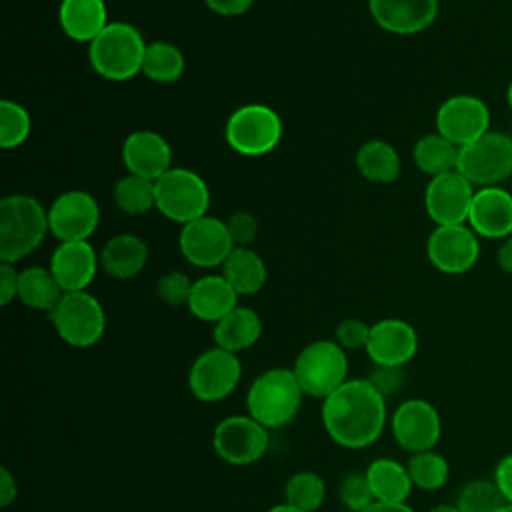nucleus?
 <instances>
[{
    "mask_svg": "<svg viewBox=\"0 0 512 512\" xmlns=\"http://www.w3.org/2000/svg\"><path fill=\"white\" fill-rule=\"evenodd\" d=\"M320 418L326 434L342 448L362 450L374 444L388 422L386 398L368 378H348L322 400Z\"/></svg>",
    "mask_w": 512,
    "mask_h": 512,
    "instance_id": "1",
    "label": "nucleus"
},
{
    "mask_svg": "<svg viewBox=\"0 0 512 512\" xmlns=\"http://www.w3.org/2000/svg\"><path fill=\"white\" fill-rule=\"evenodd\" d=\"M48 230V212L34 196L10 194L0 200V260L16 264L42 244Z\"/></svg>",
    "mask_w": 512,
    "mask_h": 512,
    "instance_id": "2",
    "label": "nucleus"
},
{
    "mask_svg": "<svg viewBox=\"0 0 512 512\" xmlns=\"http://www.w3.org/2000/svg\"><path fill=\"white\" fill-rule=\"evenodd\" d=\"M304 392L292 368H270L256 376L246 392V410L268 430L290 424L302 404Z\"/></svg>",
    "mask_w": 512,
    "mask_h": 512,
    "instance_id": "3",
    "label": "nucleus"
},
{
    "mask_svg": "<svg viewBox=\"0 0 512 512\" xmlns=\"http://www.w3.org/2000/svg\"><path fill=\"white\" fill-rule=\"evenodd\" d=\"M146 42L138 28L128 22H108V26L88 44L92 70L112 82H124L142 72Z\"/></svg>",
    "mask_w": 512,
    "mask_h": 512,
    "instance_id": "4",
    "label": "nucleus"
},
{
    "mask_svg": "<svg viewBox=\"0 0 512 512\" xmlns=\"http://www.w3.org/2000/svg\"><path fill=\"white\" fill-rule=\"evenodd\" d=\"M292 372L304 396L324 400L348 380L346 350L336 340H314L298 352Z\"/></svg>",
    "mask_w": 512,
    "mask_h": 512,
    "instance_id": "5",
    "label": "nucleus"
},
{
    "mask_svg": "<svg viewBox=\"0 0 512 512\" xmlns=\"http://www.w3.org/2000/svg\"><path fill=\"white\" fill-rule=\"evenodd\" d=\"M56 334L68 346L90 348L104 336L106 314L90 292H64L56 308L48 314Z\"/></svg>",
    "mask_w": 512,
    "mask_h": 512,
    "instance_id": "6",
    "label": "nucleus"
},
{
    "mask_svg": "<svg viewBox=\"0 0 512 512\" xmlns=\"http://www.w3.org/2000/svg\"><path fill=\"white\" fill-rule=\"evenodd\" d=\"M456 170L472 186H500L512 178V136L490 130L462 146Z\"/></svg>",
    "mask_w": 512,
    "mask_h": 512,
    "instance_id": "7",
    "label": "nucleus"
},
{
    "mask_svg": "<svg viewBox=\"0 0 512 512\" xmlns=\"http://www.w3.org/2000/svg\"><path fill=\"white\" fill-rule=\"evenodd\" d=\"M156 208L172 222L188 224L206 216L210 204L208 184L188 168H170L156 182Z\"/></svg>",
    "mask_w": 512,
    "mask_h": 512,
    "instance_id": "8",
    "label": "nucleus"
},
{
    "mask_svg": "<svg viewBox=\"0 0 512 512\" xmlns=\"http://www.w3.org/2000/svg\"><path fill=\"white\" fill-rule=\"evenodd\" d=\"M224 136L234 152L242 156H264L278 146L282 120L266 104H246L230 114Z\"/></svg>",
    "mask_w": 512,
    "mask_h": 512,
    "instance_id": "9",
    "label": "nucleus"
},
{
    "mask_svg": "<svg viewBox=\"0 0 512 512\" xmlns=\"http://www.w3.org/2000/svg\"><path fill=\"white\" fill-rule=\"evenodd\" d=\"M212 446L218 458L226 464L250 466L266 454L270 446V430L248 414H232L216 424Z\"/></svg>",
    "mask_w": 512,
    "mask_h": 512,
    "instance_id": "10",
    "label": "nucleus"
},
{
    "mask_svg": "<svg viewBox=\"0 0 512 512\" xmlns=\"http://www.w3.org/2000/svg\"><path fill=\"white\" fill-rule=\"evenodd\" d=\"M242 378V362L238 354L224 348L204 350L190 366L188 388L200 402H220L228 398Z\"/></svg>",
    "mask_w": 512,
    "mask_h": 512,
    "instance_id": "11",
    "label": "nucleus"
},
{
    "mask_svg": "<svg viewBox=\"0 0 512 512\" xmlns=\"http://www.w3.org/2000/svg\"><path fill=\"white\" fill-rule=\"evenodd\" d=\"M436 132L458 148L468 146L490 132V108L472 94L450 96L436 112Z\"/></svg>",
    "mask_w": 512,
    "mask_h": 512,
    "instance_id": "12",
    "label": "nucleus"
},
{
    "mask_svg": "<svg viewBox=\"0 0 512 512\" xmlns=\"http://www.w3.org/2000/svg\"><path fill=\"white\" fill-rule=\"evenodd\" d=\"M394 440L410 454L434 450L442 434L438 410L422 398L404 400L390 418Z\"/></svg>",
    "mask_w": 512,
    "mask_h": 512,
    "instance_id": "13",
    "label": "nucleus"
},
{
    "mask_svg": "<svg viewBox=\"0 0 512 512\" xmlns=\"http://www.w3.org/2000/svg\"><path fill=\"white\" fill-rule=\"evenodd\" d=\"M426 256L444 274H464L480 258V242L468 224L436 226L428 236Z\"/></svg>",
    "mask_w": 512,
    "mask_h": 512,
    "instance_id": "14",
    "label": "nucleus"
},
{
    "mask_svg": "<svg viewBox=\"0 0 512 512\" xmlns=\"http://www.w3.org/2000/svg\"><path fill=\"white\" fill-rule=\"evenodd\" d=\"M474 192V186L458 170L434 176L424 190L426 214L436 226L466 224Z\"/></svg>",
    "mask_w": 512,
    "mask_h": 512,
    "instance_id": "15",
    "label": "nucleus"
},
{
    "mask_svg": "<svg viewBox=\"0 0 512 512\" xmlns=\"http://www.w3.org/2000/svg\"><path fill=\"white\" fill-rule=\"evenodd\" d=\"M184 258L198 268H214L224 264L230 252L236 248L226 222L214 216H202L182 226L178 238Z\"/></svg>",
    "mask_w": 512,
    "mask_h": 512,
    "instance_id": "16",
    "label": "nucleus"
},
{
    "mask_svg": "<svg viewBox=\"0 0 512 512\" xmlns=\"http://www.w3.org/2000/svg\"><path fill=\"white\" fill-rule=\"evenodd\" d=\"M100 222V208L94 196L82 190H70L60 194L50 210L48 224L50 232L60 242L88 240Z\"/></svg>",
    "mask_w": 512,
    "mask_h": 512,
    "instance_id": "17",
    "label": "nucleus"
},
{
    "mask_svg": "<svg viewBox=\"0 0 512 512\" xmlns=\"http://www.w3.org/2000/svg\"><path fill=\"white\" fill-rule=\"evenodd\" d=\"M366 354L376 366H404L418 352V334L400 318H384L370 326Z\"/></svg>",
    "mask_w": 512,
    "mask_h": 512,
    "instance_id": "18",
    "label": "nucleus"
},
{
    "mask_svg": "<svg viewBox=\"0 0 512 512\" xmlns=\"http://www.w3.org/2000/svg\"><path fill=\"white\" fill-rule=\"evenodd\" d=\"M478 238L512 236V194L504 186H482L474 192L468 222Z\"/></svg>",
    "mask_w": 512,
    "mask_h": 512,
    "instance_id": "19",
    "label": "nucleus"
},
{
    "mask_svg": "<svg viewBox=\"0 0 512 512\" xmlns=\"http://www.w3.org/2000/svg\"><path fill=\"white\" fill-rule=\"evenodd\" d=\"M374 22L390 34H418L434 24L438 0H368Z\"/></svg>",
    "mask_w": 512,
    "mask_h": 512,
    "instance_id": "20",
    "label": "nucleus"
},
{
    "mask_svg": "<svg viewBox=\"0 0 512 512\" xmlns=\"http://www.w3.org/2000/svg\"><path fill=\"white\" fill-rule=\"evenodd\" d=\"M122 162L130 174L156 182L172 168V150L158 132L136 130L122 144Z\"/></svg>",
    "mask_w": 512,
    "mask_h": 512,
    "instance_id": "21",
    "label": "nucleus"
},
{
    "mask_svg": "<svg viewBox=\"0 0 512 512\" xmlns=\"http://www.w3.org/2000/svg\"><path fill=\"white\" fill-rule=\"evenodd\" d=\"M98 264L92 244L80 240L62 242L54 250L48 268L64 292H82L92 284Z\"/></svg>",
    "mask_w": 512,
    "mask_h": 512,
    "instance_id": "22",
    "label": "nucleus"
},
{
    "mask_svg": "<svg viewBox=\"0 0 512 512\" xmlns=\"http://www.w3.org/2000/svg\"><path fill=\"white\" fill-rule=\"evenodd\" d=\"M238 306L236 290L224 276H204L192 286L188 310L202 322H220Z\"/></svg>",
    "mask_w": 512,
    "mask_h": 512,
    "instance_id": "23",
    "label": "nucleus"
},
{
    "mask_svg": "<svg viewBox=\"0 0 512 512\" xmlns=\"http://www.w3.org/2000/svg\"><path fill=\"white\" fill-rule=\"evenodd\" d=\"M58 20L68 38L90 44L108 26V12L104 0H62Z\"/></svg>",
    "mask_w": 512,
    "mask_h": 512,
    "instance_id": "24",
    "label": "nucleus"
},
{
    "mask_svg": "<svg viewBox=\"0 0 512 512\" xmlns=\"http://www.w3.org/2000/svg\"><path fill=\"white\" fill-rule=\"evenodd\" d=\"M148 260V246L134 234H118L106 242L100 254V266L116 280H128L142 272Z\"/></svg>",
    "mask_w": 512,
    "mask_h": 512,
    "instance_id": "25",
    "label": "nucleus"
},
{
    "mask_svg": "<svg viewBox=\"0 0 512 512\" xmlns=\"http://www.w3.org/2000/svg\"><path fill=\"white\" fill-rule=\"evenodd\" d=\"M262 334V320L256 310L248 306H236L220 322L214 324V342L228 352H242L252 348Z\"/></svg>",
    "mask_w": 512,
    "mask_h": 512,
    "instance_id": "26",
    "label": "nucleus"
},
{
    "mask_svg": "<svg viewBox=\"0 0 512 512\" xmlns=\"http://www.w3.org/2000/svg\"><path fill=\"white\" fill-rule=\"evenodd\" d=\"M366 478L376 502L402 504L408 500L414 484L408 468L394 458H376L366 468Z\"/></svg>",
    "mask_w": 512,
    "mask_h": 512,
    "instance_id": "27",
    "label": "nucleus"
},
{
    "mask_svg": "<svg viewBox=\"0 0 512 512\" xmlns=\"http://www.w3.org/2000/svg\"><path fill=\"white\" fill-rule=\"evenodd\" d=\"M222 276L238 296H250L266 284V264L254 250L236 246L222 264Z\"/></svg>",
    "mask_w": 512,
    "mask_h": 512,
    "instance_id": "28",
    "label": "nucleus"
},
{
    "mask_svg": "<svg viewBox=\"0 0 512 512\" xmlns=\"http://www.w3.org/2000/svg\"><path fill=\"white\" fill-rule=\"evenodd\" d=\"M62 296H64V290L52 276L50 268L30 266L20 272L16 298L24 306L50 314Z\"/></svg>",
    "mask_w": 512,
    "mask_h": 512,
    "instance_id": "29",
    "label": "nucleus"
},
{
    "mask_svg": "<svg viewBox=\"0 0 512 512\" xmlns=\"http://www.w3.org/2000/svg\"><path fill=\"white\" fill-rule=\"evenodd\" d=\"M458 156L460 148L440 136L438 132L434 134H424L412 150V158L420 172L428 174L430 178L452 172L458 168Z\"/></svg>",
    "mask_w": 512,
    "mask_h": 512,
    "instance_id": "30",
    "label": "nucleus"
},
{
    "mask_svg": "<svg viewBox=\"0 0 512 512\" xmlns=\"http://www.w3.org/2000/svg\"><path fill=\"white\" fill-rule=\"evenodd\" d=\"M360 174L376 184H390L400 176V156L384 140H370L360 146L356 154Z\"/></svg>",
    "mask_w": 512,
    "mask_h": 512,
    "instance_id": "31",
    "label": "nucleus"
},
{
    "mask_svg": "<svg viewBox=\"0 0 512 512\" xmlns=\"http://www.w3.org/2000/svg\"><path fill=\"white\" fill-rule=\"evenodd\" d=\"M184 72V56L178 46L170 42H150L144 52L142 74L152 82L168 84L182 76Z\"/></svg>",
    "mask_w": 512,
    "mask_h": 512,
    "instance_id": "32",
    "label": "nucleus"
},
{
    "mask_svg": "<svg viewBox=\"0 0 512 512\" xmlns=\"http://www.w3.org/2000/svg\"><path fill=\"white\" fill-rule=\"evenodd\" d=\"M284 498L298 510L316 512L326 500V482L312 470H300L286 480Z\"/></svg>",
    "mask_w": 512,
    "mask_h": 512,
    "instance_id": "33",
    "label": "nucleus"
},
{
    "mask_svg": "<svg viewBox=\"0 0 512 512\" xmlns=\"http://www.w3.org/2000/svg\"><path fill=\"white\" fill-rule=\"evenodd\" d=\"M116 206L130 216H138L156 208V186L152 180L128 174L114 186Z\"/></svg>",
    "mask_w": 512,
    "mask_h": 512,
    "instance_id": "34",
    "label": "nucleus"
},
{
    "mask_svg": "<svg viewBox=\"0 0 512 512\" xmlns=\"http://www.w3.org/2000/svg\"><path fill=\"white\" fill-rule=\"evenodd\" d=\"M406 468L412 478V484L416 488L428 490V492L442 488L450 474V466H448L446 458L434 450L412 454Z\"/></svg>",
    "mask_w": 512,
    "mask_h": 512,
    "instance_id": "35",
    "label": "nucleus"
},
{
    "mask_svg": "<svg viewBox=\"0 0 512 512\" xmlns=\"http://www.w3.org/2000/svg\"><path fill=\"white\" fill-rule=\"evenodd\" d=\"M506 504L500 488L494 480L476 478L464 484L458 494L456 506L460 512H498Z\"/></svg>",
    "mask_w": 512,
    "mask_h": 512,
    "instance_id": "36",
    "label": "nucleus"
},
{
    "mask_svg": "<svg viewBox=\"0 0 512 512\" xmlns=\"http://www.w3.org/2000/svg\"><path fill=\"white\" fill-rule=\"evenodd\" d=\"M30 114L28 110L12 100L0 102V146L16 148L30 136Z\"/></svg>",
    "mask_w": 512,
    "mask_h": 512,
    "instance_id": "37",
    "label": "nucleus"
},
{
    "mask_svg": "<svg viewBox=\"0 0 512 512\" xmlns=\"http://www.w3.org/2000/svg\"><path fill=\"white\" fill-rule=\"evenodd\" d=\"M338 498L342 502V506L348 512H362L366 510L374 500V494L370 490L368 478L366 474L354 472V474H346L338 486Z\"/></svg>",
    "mask_w": 512,
    "mask_h": 512,
    "instance_id": "38",
    "label": "nucleus"
},
{
    "mask_svg": "<svg viewBox=\"0 0 512 512\" xmlns=\"http://www.w3.org/2000/svg\"><path fill=\"white\" fill-rule=\"evenodd\" d=\"M194 282L180 270L166 272L156 282L158 298L168 306H188Z\"/></svg>",
    "mask_w": 512,
    "mask_h": 512,
    "instance_id": "39",
    "label": "nucleus"
},
{
    "mask_svg": "<svg viewBox=\"0 0 512 512\" xmlns=\"http://www.w3.org/2000/svg\"><path fill=\"white\" fill-rule=\"evenodd\" d=\"M368 334H370V326L364 320H360V318H346V320H342L336 326L334 340L346 352L348 350H360V348H366Z\"/></svg>",
    "mask_w": 512,
    "mask_h": 512,
    "instance_id": "40",
    "label": "nucleus"
},
{
    "mask_svg": "<svg viewBox=\"0 0 512 512\" xmlns=\"http://www.w3.org/2000/svg\"><path fill=\"white\" fill-rule=\"evenodd\" d=\"M368 380L384 398H388L404 386L406 374L402 366H376L374 372L368 376Z\"/></svg>",
    "mask_w": 512,
    "mask_h": 512,
    "instance_id": "41",
    "label": "nucleus"
},
{
    "mask_svg": "<svg viewBox=\"0 0 512 512\" xmlns=\"http://www.w3.org/2000/svg\"><path fill=\"white\" fill-rule=\"evenodd\" d=\"M226 228L234 246H248L256 238L258 222L250 212H234L226 220Z\"/></svg>",
    "mask_w": 512,
    "mask_h": 512,
    "instance_id": "42",
    "label": "nucleus"
},
{
    "mask_svg": "<svg viewBox=\"0 0 512 512\" xmlns=\"http://www.w3.org/2000/svg\"><path fill=\"white\" fill-rule=\"evenodd\" d=\"M18 276L14 262L0 260V304L8 306L18 294Z\"/></svg>",
    "mask_w": 512,
    "mask_h": 512,
    "instance_id": "43",
    "label": "nucleus"
},
{
    "mask_svg": "<svg viewBox=\"0 0 512 512\" xmlns=\"http://www.w3.org/2000/svg\"><path fill=\"white\" fill-rule=\"evenodd\" d=\"M496 486L500 488L502 496L506 498V502H512V454H506L494 470V478Z\"/></svg>",
    "mask_w": 512,
    "mask_h": 512,
    "instance_id": "44",
    "label": "nucleus"
},
{
    "mask_svg": "<svg viewBox=\"0 0 512 512\" xmlns=\"http://www.w3.org/2000/svg\"><path fill=\"white\" fill-rule=\"evenodd\" d=\"M206 6L220 16H240L248 12L254 0H204Z\"/></svg>",
    "mask_w": 512,
    "mask_h": 512,
    "instance_id": "45",
    "label": "nucleus"
},
{
    "mask_svg": "<svg viewBox=\"0 0 512 512\" xmlns=\"http://www.w3.org/2000/svg\"><path fill=\"white\" fill-rule=\"evenodd\" d=\"M18 496V484H16V478L12 476V472L2 466L0 468V506L2 508H8Z\"/></svg>",
    "mask_w": 512,
    "mask_h": 512,
    "instance_id": "46",
    "label": "nucleus"
},
{
    "mask_svg": "<svg viewBox=\"0 0 512 512\" xmlns=\"http://www.w3.org/2000/svg\"><path fill=\"white\" fill-rule=\"evenodd\" d=\"M496 264L502 272L512 274V236L504 238L496 250Z\"/></svg>",
    "mask_w": 512,
    "mask_h": 512,
    "instance_id": "47",
    "label": "nucleus"
},
{
    "mask_svg": "<svg viewBox=\"0 0 512 512\" xmlns=\"http://www.w3.org/2000/svg\"><path fill=\"white\" fill-rule=\"evenodd\" d=\"M362 512H414L406 502L394 504V502H372L366 510Z\"/></svg>",
    "mask_w": 512,
    "mask_h": 512,
    "instance_id": "48",
    "label": "nucleus"
},
{
    "mask_svg": "<svg viewBox=\"0 0 512 512\" xmlns=\"http://www.w3.org/2000/svg\"><path fill=\"white\" fill-rule=\"evenodd\" d=\"M266 512H304V510H298V508H294V506H290V504L282 502V504H276V506L268 508Z\"/></svg>",
    "mask_w": 512,
    "mask_h": 512,
    "instance_id": "49",
    "label": "nucleus"
},
{
    "mask_svg": "<svg viewBox=\"0 0 512 512\" xmlns=\"http://www.w3.org/2000/svg\"><path fill=\"white\" fill-rule=\"evenodd\" d=\"M428 512H460L456 504H436Z\"/></svg>",
    "mask_w": 512,
    "mask_h": 512,
    "instance_id": "50",
    "label": "nucleus"
},
{
    "mask_svg": "<svg viewBox=\"0 0 512 512\" xmlns=\"http://www.w3.org/2000/svg\"><path fill=\"white\" fill-rule=\"evenodd\" d=\"M506 102H508V108L512 110V80H510V84L506 88Z\"/></svg>",
    "mask_w": 512,
    "mask_h": 512,
    "instance_id": "51",
    "label": "nucleus"
},
{
    "mask_svg": "<svg viewBox=\"0 0 512 512\" xmlns=\"http://www.w3.org/2000/svg\"><path fill=\"white\" fill-rule=\"evenodd\" d=\"M498 512H512V502H506Z\"/></svg>",
    "mask_w": 512,
    "mask_h": 512,
    "instance_id": "52",
    "label": "nucleus"
}]
</instances>
